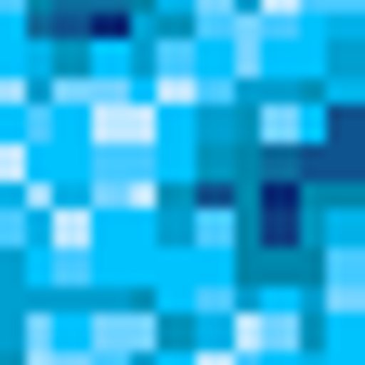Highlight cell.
Here are the masks:
<instances>
[{
  "label": "cell",
  "mask_w": 365,
  "mask_h": 365,
  "mask_svg": "<svg viewBox=\"0 0 365 365\" xmlns=\"http://www.w3.org/2000/svg\"><path fill=\"white\" fill-rule=\"evenodd\" d=\"M118 14H130V0H53V26H66V39H105Z\"/></svg>",
  "instance_id": "obj_1"
}]
</instances>
